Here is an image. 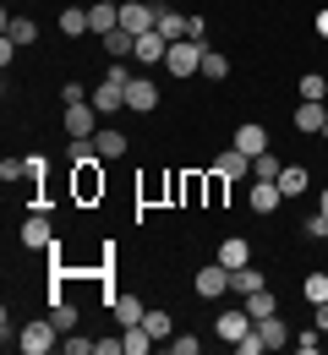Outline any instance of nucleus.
<instances>
[{"mask_svg":"<svg viewBox=\"0 0 328 355\" xmlns=\"http://www.w3.org/2000/svg\"><path fill=\"white\" fill-rule=\"evenodd\" d=\"M60 339H66V334L55 328V317H33V322L17 328V350H22V355H49Z\"/></svg>","mask_w":328,"mask_h":355,"instance_id":"f257e3e1","label":"nucleus"},{"mask_svg":"<svg viewBox=\"0 0 328 355\" xmlns=\"http://www.w3.org/2000/svg\"><path fill=\"white\" fill-rule=\"evenodd\" d=\"M202 55H208L202 39H175L170 55H164V71H170V77H181V83H187V77H202Z\"/></svg>","mask_w":328,"mask_h":355,"instance_id":"f03ea898","label":"nucleus"},{"mask_svg":"<svg viewBox=\"0 0 328 355\" xmlns=\"http://www.w3.org/2000/svg\"><path fill=\"white\" fill-rule=\"evenodd\" d=\"M252 328H257V322H252V311L246 306H230V311H219V322H214V334H219V339H225V345H241V339H246V334H252Z\"/></svg>","mask_w":328,"mask_h":355,"instance_id":"7ed1b4c3","label":"nucleus"},{"mask_svg":"<svg viewBox=\"0 0 328 355\" xmlns=\"http://www.w3.org/2000/svg\"><path fill=\"white\" fill-rule=\"evenodd\" d=\"M191 290H197L202 301H219V295H230V268H225V263H208V268H197Z\"/></svg>","mask_w":328,"mask_h":355,"instance_id":"20e7f679","label":"nucleus"},{"mask_svg":"<svg viewBox=\"0 0 328 355\" xmlns=\"http://www.w3.org/2000/svg\"><path fill=\"white\" fill-rule=\"evenodd\" d=\"M121 28H126V33H153V28H159V6H142V0H126V6H121Z\"/></svg>","mask_w":328,"mask_h":355,"instance_id":"39448f33","label":"nucleus"},{"mask_svg":"<svg viewBox=\"0 0 328 355\" xmlns=\"http://www.w3.org/2000/svg\"><path fill=\"white\" fill-rule=\"evenodd\" d=\"M126 110H137V115L159 110V83H153V77H132V83H126Z\"/></svg>","mask_w":328,"mask_h":355,"instance_id":"423d86ee","label":"nucleus"},{"mask_svg":"<svg viewBox=\"0 0 328 355\" xmlns=\"http://www.w3.org/2000/svg\"><path fill=\"white\" fill-rule=\"evenodd\" d=\"M98 121H104V115L94 110V98H88V104H66V132L71 137H94Z\"/></svg>","mask_w":328,"mask_h":355,"instance_id":"0eeeda50","label":"nucleus"},{"mask_svg":"<svg viewBox=\"0 0 328 355\" xmlns=\"http://www.w3.org/2000/svg\"><path fill=\"white\" fill-rule=\"evenodd\" d=\"M164 55H170V39H164L159 28H153V33H142L137 49H132V60H137V66H164Z\"/></svg>","mask_w":328,"mask_h":355,"instance_id":"6e6552de","label":"nucleus"},{"mask_svg":"<svg viewBox=\"0 0 328 355\" xmlns=\"http://www.w3.org/2000/svg\"><path fill=\"white\" fill-rule=\"evenodd\" d=\"M110 28H121V0H94L88 6V33H110Z\"/></svg>","mask_w":328,"mask_h":355,"instance_id":"1a4fd4ad","label":"nucleus"},{"mask_svg":"<svg viewBox=\"0 0 328 355\" xmlns=\"http://www.w3.org/2000/svg\"><path fill=\"white\" fill-rule=\"evenodd\" d=\"M246 202H252V214H274V208L284 202L279 180H252V191H246Z\"/></svg>","mask_w":328,"mask_h":355,"instance_id":"9d476101","label":"nucleus"},{"mask_svg":"<svg viewBox=\"0 0 328 355\" xmlns=\"http://www.w3.org/2000/svg\"><path fill=\"white\" fill-rule=\"evenodd\" d=\"M214 175H219V180H246V175H252V159H246L241 148H225V153L214 159Z\"/></svg>","mask_w":328,"mask_h":355,"instance_id":"9b49d317","label":"nucleus"},{"mask_svg":"<svg viewBox=\"0 0 328 355\" xmlns=\"http://www.w3.org/2000/svg\"><path fill=\"white\" fill-rule=\"evenodd\" d=\"M323 126H328V110H323V104H312V98H301V104H295V132L323 137Z\"/></svg>","mask_w":328,"mask_h":355,"instance_id":"f8f14e48","label":"nucleus"},{"mask_svg":"<svg viewBox=\"0 0 328 355\" xmlns=\"http://www.w3.org/2000/svg\"><path fill=\"white\" fill-rule=\"evenodd\" d=\"M94 110H98V115H115V110H126V88L104 77V83L94 88Z\"/></svg>","mask_w":328,"mask_h":355,"instance_id":"ddd939ff","label":"nucleus"},{"mask_svg":"<svg viewBox=\"0 0 328 355\" xmlns=\"http://www.w3.org/2000/svg\"><path fill=\"white\" fill-rule=\"evenodd\" d=\"M98 44H104V55H110V60H132V49H137V33H126V28H110Z\"/></svg>","mask_w":328,"mask_h":355,"instance_id":"4468645a","label":"nucleus"},{"mask_svg":"<svg viewBox=\"0 0 328 355\" xmlns=\"http://www.w3.org/2000/svg\"><path fill=\"white\" fill-rule=\"evenodd\" d=\"M257 334H263V345H268V350H284V345L295 339V334H290V322H284L279 311H274V317H263V322H257Z\"/></svg>","mask_w":328,"mask_h":355,"instance_id":"2eb2a0df","label":"nucleus"},{"mask_svg":"<svg viewBox=\"0 0 328 355\" xmlns=\"http://www.w3.org/2000/svg\"><path fill=\"white\" fill-rule=\"evenodd\" d=\"M263 284H268V279H263V268H252V263L230 273V295H241V301H246L252 290H263Z\"/></svg>","mask_w":328,"mask_h":355,"instance_id":"dca6fc26","label":"nucleus"},{"mask_svg":"<svg viewBox=\"0 0 328 355\" xmlns=\"http://www.w3.org/2000/svg\"><path fill=\"white\" fill-rule=\"evenodd\" d=\"M230 148H241L246 159H257V153H268V132H263V126H241Z\"/></svg>","mask_w":328,"mask_h":355,"instance_id":"f3484780","label":"nucleus"},{"mask_svg":"<svg viewBox=\"0 0 328 355\" xmlns=\"http://www.w3.org/2000/svg\"><path fill=\"white\" fill-rule=\"evenodd\" d=\"M219 263L230 268V273H235V268H246V263H252V246H246V235H230V241L219 246Z\"/></svg>","mask_w":328,"mask_h":355,"instance_id":"a211bd4d","label":"nucleus"},{"mask_svg":"<svg viewBox=\"0 0 328 355\" xmlns=\"http://www.w3.org/2000/svg\"><path fill=\"white\" fill-rule=\"evenodd\" d=\"M159 33L175 44V39H191V17H181V11H164L159 6Z\"/></svg>","mask_w":328,"mask_h":355,"instance_id":"6ab92c4d","label":"nucleus"},{"mask_svg":"<svg viewBox=\"0 0 328 355\" xmlns=\"http://www.w3.org/2000/svg\"><path fill=\"white\" fill-rule=\"evenodd\" d=\"M307 186H312V170H301V164H284L279 170V191L284 197H301Z\"/></svg>","mask_w":328,"mask_h":355,"instance_id":"aec40b11","label":"nucleus"},{"mask_svg":"<svg viewBox=\"0 0 328 355\" xmlns=\"http://www.w3.org/2000/svg\"><path fill=\"white\" fill-rule=\"evenodd\" d=\"M49 241H55L49 219H22V246H28V252H39V246H49Z\"/></svg>","mask_w":328,"mask_h":355,"instance_id":"412c9836","label":"nucleus"},{"mask_svg":"<svg viewBox=\"0 0 328 355\" xmlns=\"http://www.w3.org/2000/svg\"><path fill=\"white\" fill-rule=\"evenodd\" d=\"M142 328L159 339V345H170L175 339V322H170V311H159V306H148V317H142Z\"/></svg>","mask_w":328,"mask_h":355,"instance_id":"4be33fe9","label":"nucleus"},{"mask_svg":"<svg viewBox=\"0 0 328 355\" xmlns=\"http://www.w3.org/2000/svg\"><path fill=\"white\" fill-rule=\"evenodd\" d=\"M246 311H252V322H263V317H274V311H279V301H274V290H268V284H263V290H252V295H246Z\"/></svg>","mask_w":328,"mask_h":355,"instance_id":"5701e85b","label":"nucleus"},{"mask_svg":"<svg viewBox=\"0 0 328 355\" xmlns=\"http://www.w3.org/2000/svg\"><path fill=\"white\" fill-rule=\"evenodd\" d=\"M94 148H98V159H121V153H126V137L110 132V126H98V132H94Z\"/></svg>","mask_w":328,"mask_h":355,"instance_id":"b1692460","label":"nucleus"},{"mask_svg":"<svg viewBox=\"0 0 328 355\" xmlns=\"http://www.w3.org/2000/svg\"><path fill=\"white\" fill-rule=\"evenodd\" d=\"M6 39H11V44H33V39H39V22H33V17H6Z\"/></svg>","mask_w":328,"mask_h":355,"instance_id":"393cba45","label":"nucleus"},{"mask_svg":"<svg viewBox=\"0 0 328 355\" xmlns=\"http://www.w3.org/2000/svg\"><path fill=\"white\" fill-rule=\"evenodd\" d=\"M142 317H148V306H142L137 295H115V322H121V328H132Z\"/></svg>","mask_w":328,"mask_h":355,"instance_id":"a878e982","label":"nucleus"},{"mask_svg":"<svg viewBox=\"0 0 328 355\" xmlns=\"http://www.w3.org/2000/svg\"><path fill=\"white\" fill-rule=\"evenodd\" d=\"M121 339H126V355H148L153 345H159V339H153V334H148L142 322H132V328H121Z\"/></svg>","mask_w":328,"mask_h":355,"instance_id":"bb28decb","label":"nucleus"},{"mask_svg":"<svg viewBox=\"0 0 328 355\" xmlns=\"http://www.w3.org/2000/svg\"><path fill=\"white\" fill-rule=\"evenodd\" d=\"M60 33H66V39L88 33V11H83V6H66V11H60Z\"/></svg>","mask_w":328,"mask_h":355,"instance_id":"cd10ccee","label":"nucleus"},{"mask_svg":"<svg viewBox=\"0 0 328 355\" xmlns=\"http://www.w3.org/2000/svg\"><path fill=\"white\" fill-rule=\"evenodd\" d=\"M202 77H208V83H225V77H230V60H225L219 49H208V55H202Z\"/></svg>","mask_w":328,"mask_h":355,"instance_id":"c85d7f7f","label":"nucleus"},{"mask_svg":"<svg viewBox=\"0 0 328 355\" xmlns=\"http://www.w3.org/2000/svg\"><path fill=\"white\" fill-rule=\"evenodd\" d=\"M295 88H301V98H312V104H323V98H328V77H318V71H307V77H301Z\"/></svg>","mask_w":328,"mask_h":355,"instance_id":"c756f323","label":"nucleus"},{"mask_svg":"<svg viewBox=\"0 0 328 355\" xmlns=\"http://www.w3.org/2000/svg\"><path fill=\"white\" fill-rule=\"evenodd\" d=\"M49 317H55V328H60V334H77V306H71V301H55Z\"/></svg>","mask_w":328,"mask_h":355,"instance_id":"7c9ffc66","label":"nucleus"},{"mask_svg":"<svg viewBox=\"0 0 328 355\" xmlns=\"http://www.w3.org/2000/svg\"><path fill=\"white\" fill-rule=\"evenodd\" d=\"M60 350H66V355H98V339H88V334H66Z\"/></svg>","mask_w":328,"mask_h":355,"instance_id":"2f4dec72","label":"nucleus"},{"mask_svg":"<svg viewBox=\"0 0 328 355\" xmlns=\"http://www.w3.org/2000/svg\"><path fill=\"white\" fill-rule=\"evenodd\" d=\"M279 170H284V164L274 159V153H257V159H252V175H257V180H279Z\"/></svg>","mask_w":328,"mask_h":355,"instance_id":"473e14b6","label":"nucleus"},{"mask_svg":"<svg viewBox=\"0 0 328 355\" xmlns=\"http://www.w3.org/2000/svg\"><path fill=\"white\" fill-rule=\"evenodd\" d=\"M301 290H307V301H312V306L328 301V273H323V268H318V273H307V284H301Z\"/></svg>","mask_w":328,"mask_h":355,"instance_id":"72a5a7b5","label":"nucleus"},{"mask_svg":"<svg viewBox=\"0 0 328 355\" xmlns=\"http://www.w3.org/2000/svg\"><path fill=\"white\" fill-rule=\"evenodd\" d=\"M164 350H170V355H197L202 345H197V334H175V339H170Z\"/></svg>","mask_w":328,"mask_h":355,"instance_id":"f704fd0d","label":"nucleus"},{"mask_svg":"<svg viewBox=\"0 0 328 355\" xmlns=\"http://www.w3.org/2000/svg\"><path fill=\"white\" fill-rule=\"evenodd\" d=\"M318 334H323V328H307V334H295L290 345H295L301 355H318Z\"/></svg>","mask_w":328,"mask_h":355,"instance_id":"c9c22d12","label":"nucleus"},{"mask_svg":"<svg viewBox=\"0 0 328 355\" xmlns=\"http://www.w3.org/2000/svg\"><path fill=\"white\" fill-rule=\"evenodd\" d=\"M88 98H94V93L83 88V83H66V88H60V104H88Z\"/></svg>","mask_w":328,"mask_h":355,"instance_id":"e433bc0d","label":"nucleus"},{"mask_svg":"<svg viewBox=\"0 0 328 355\" xmlns=\"http://www.w3.org/2000/svg\"><path fill=\"white\" fill-rule=\"evenodd\" d=\"M263 350H268V345H263V334H257V328H252V334L235 345V355H263Z\"/></svg>","mask_w":328,"mask_h":355,"instance_id":"4c0bfd02","label":"nucleus"},{"mask_svg":"<svg viewBox=\"0 0 328 355\" xmlns=\"http://www.w3.org/2000/svg\"><path fill=\"white\" fill-rule=\"evenodd\" d=\"M301 230H307V235H312V241H323V235H328V214H323V208H318V214H312V219L301 224Z\"/></svg>","mask_w":328,"mask_h":355,"instance_id":"58836bf2","label":"nucleus"},{"mask_svg":"<svg viewBox=\"0 0 328 355\" xmlns=\"http://www.w3.org/2000/svg\"><path fill=\"white\" fill-rule=\"evenodd\" d=\"M28 175V159H0V180H17Z\"/></svg>","mask_w":328,"mask_h":355,"instance_id":"ea45409f","label":"nucleus"},{"mask_svg":"<svg viewBox=\"0 0 328 355\" xmlns=\"http://www.w3.org/2000/svg\"><path fill=\"white\" fill-rule=\"evenodd\" d=\"M318 328L328 334V301H318Z\"/></svg>","mask_w":328,"mask_h":355,"instance_id":"a19ab883","label":"nucleus"},{"mask_svg":"<svg viewBox=\"0 0 328 355\" xmlns=\"http://www.w3.org/2000/svg\"><path fill=\"white\" fill-rule=\"evenodd\" d=\"M318 33H323V39H328V6H323V11H318Z\"/></svg>","mask_w":328,"mask_h":355,"instance_id":"79ce46f5","label":"nucleus"},{"mask_svg":"<svg viewBox=\"0 0 328 355\" xmlns=\"http://www.w3.org/2000/svg\"><path fill=\"white\" fill-rule=\"evenodd\" d=\"M318 208H323V214H328V186H323V191H318Z\"/></svg>","mask_w":328,"mask_h":355,"instance_id":"37998d69","label":"nucleus"},{"mask_svg":"<svg viewBox=\"0 0 328 355\" xmlns=\"http://www.w3.org/2000/svg\"><path fill=\"white\" fill-rule=\"evenodd\" d=\"M323 241H328V235H323Z\"/></svg>","mask_w":328,"mask_h":355,"instance_id":"c03bdc74","label":"nucleus"}]
</instances>
